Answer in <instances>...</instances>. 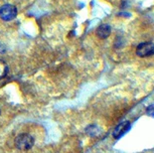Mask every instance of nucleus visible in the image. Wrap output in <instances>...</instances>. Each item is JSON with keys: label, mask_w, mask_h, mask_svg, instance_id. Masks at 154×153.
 I'll list each match as a JSON object with an SVG mask.
<instances>
[{"label": "nucleus", "mask_w": 154, "mask_h": 153, "mask_svg": "<svg viewBox=\"0 0 154 153\" xmlns=\"http://www.w3.org/2000/svg\"><path fill=\"white\" fill-rule=\"evenodd\" d=\"M15 147L19 150H28L34 145V139L30 134H19L14 140Z\"/></svg>", "instance_id": "1"}, {"label": "nucleus", "mask_w": 154, "mask_h": 153, "mask_svg": "<svg viewBox=\"0 0 154 153\" xmlns=\"http://www.w3.org/2000/svg\"><path fill=\"white\" fill-rule=\"evenodd\" d=\"M17 15V8L12 4H4L0 7V18L4 21H10Z\"/></svg>", "instance_id": "2"}, {"label": "nucleus", "mask_w": 154, "mask_h": 153, "mask_svg": "<svg viewBox=\"0 0 154 153\" xmlns=\"http://www.w3.org/2000/svg\"><path fill=\"white\" fill-rule=\"evenodd\" d=\"M136 54L140 57H147L154 54V43L150 41L142 42L136 48Z\"/></svg>", "instance_id": "3"}, {"label": "nucleus", "mask_w": 154, "mask_h": 153, "mask_svg": "<svg viewBox=\"0 0 154 153\" xmlns=\"http://www.w3.org/2000/svg\"><path fill=\"white\" fill-rule=\"evenodd\" d=\"M130 129H131V123H130L129 121H124V122H122L119 124V125H117V127L114 129V131H113V136H114L115 139H120V138L123 137Z\"/></svg>", "instance_id": "4"}, {"label": "nucleus", "mask_w": 154, "mask_h": 153, "mask_svg": "<svg viewBox=\"0 0 154 153\" xmlns=\"http://www.w3.org/2000/svg\"><path fill=\"white\" fill-rule=\"evenodd\" d=\"M111 26H110L109 24H101L100 26L97 28V30H96V34H97V36L99 38H102V39H105L107 37L110 36V34H111Z\"/></svg>", "instance_id": "5"}, {"label": "nucleus", "mask_w": 154, "mask_h": 153, "mask_svg": "<svg viewBox=\"0 0 154 153\" xmlns=\"http://www.w3.org/2000/svg\"><path fill=\"white\" fill-rule=\"evenodd\" d=\"M8 71H9V68H8L7 63L4 62V60H0V80L4 79L6 77V75L8 74Z\"/></svg>", "instance_id": "6"}, {"label": "nucleus", "mask_w": 154, "mask_h": 153, "mask_svg": "<svg viewBox=\"0 0 154 153\" xmlns=\"http://www.w3.org/2000/svg\"><path fill=\"white\" fill-rule=\"evenodd\" d=\"M146 114L149 117L154 118V104H151L146 108Z\"/></svg>", "instance_id": "7"}, {"label": "nucleus", "mask_w": 154, "mask_h": 153, "mask_svg": "<svg viewBox=\"0 0 154 153\" xmlns=\"http://www.w3.org/2000/svg\"><path fill=\"white\" fill-rule=\"evenodd\" d=\"M0 114H1V111H0Z\"/></svg>", "instance_id": "8"}]
</instances>
